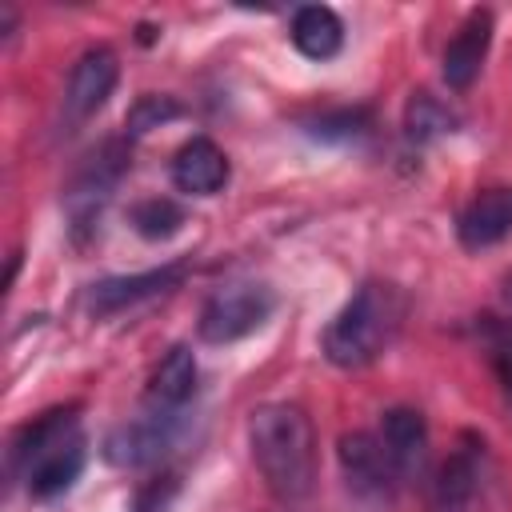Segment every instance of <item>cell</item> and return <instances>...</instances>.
<instances>
[{"instance_id":"d6986e66","label":"cell","mask_w":512,"mask_h":512,"mask_svg":"<svg viewBox=\"0 0 512 512\" xmlns=\"http://www.w3.org/2000/svg\"><path fill=\"white\" fill-rule=\"evenodd\" d=\"M304 128H308V136L328 140V144H336V140H356V136L368 132V112H364V108H336V112H320V116L304 120Z\"/></svg>"},{"instance_id":"e0dca14e","label":"cell","mask_w":512,"mask_h":512,"mask_svg":"<svg viewBox=\"0 0 512 512\" xmlns=\"http://www.w3.org/2000/svg\"><path fill=\"white\" fill-rule=\"evenodd\" d=\"M452 124H456V116H452L448 104H440L432 92H416V96L408 100V108H404V136H408L412 144H428V140L452 132Z\"/></svg>"},{"instance_id":"9a60e30c","label":"cell","mask_w":512,"mask_h":512,"mask_svg":"<svg viewBox=\"0 0 512 512\" xmlns=\"http://www.w3.org/2000/svg\"><path fill=\"white\" fill-rule=\"evenodd\" d=\"M292 44L300 56L308 60H332L344 44V24L328 4H304L292 12V28H288Z\"/></svg>"},{"instance_id":"9c48e42d","label":"cell","mask_w":512,"mask_h":512,"mask_svg":"<svg viewBox=\"0 0 512 512\" xmlns=\"http://www.w3.org/2000/svg\"><path fill=\"white\" fill-rule=\"evenodd\" d=\"M336 460H340V472L348 480V488L364 500H380L392 492V480H396V468L380 444V436L372 432H344L340 444H336Z\"/></svg>"},{"instance_id":"2e32d148","label":"cell","mask_w":512,"mask_h":512,"mask_svg":"<svg viewBox=\"0 0 512 512\" xmlns=\"http://www.w3.org/2000/svg\"><path fill=\"white\" fill-rule=\"evenodd\" d=\"M476 492V456L472 448H460L444 460L440 468V480H436V504L444 512H460Z\"/></svg>"},{"instance_id":"ba28073f","label":"cell","mask_w":512,"mask_h":512,"mask_svg":"<svg viewBox=\"0 0 512 512\" xmlns=\"http://www.w3.org/2000/svg\"><path fill=\"white\" fill-rule=\"evenodd\" d=\"M116 76H120L116 52L104 48V44H100V48H88V52L72 64L68 84H64V112H68V120L80 124V120L96 116V112L108 104V96H112V88H116Z\"/></svg>"},{"instance_id":"5b68a950","label":"cell","mask_w":512,"mask_h":512,"mask_svg":"<svg viewBox=\"0 0 512 512\" xmlns=\"http://www.w3.org/2000/svg\"><path fill=\"white\" fill-rule=\"evenodd\" d=\"M180 424L184 416H160V412H144L120 428H112L104 436V460L116 464V468H144V464H156L172 440L180 436Z\"/></svg>"},{"instance_id":"44dd1931","label":"cell","mask_w":512,"mask_h":512,"mask_svg":"<svg viewBox=\"0 0 512 512\" xmlns=\"http://www.w3.org/2000/svg\"><path fill=\"white\" fill-rule=\"evenodd\" d=\"M180 116V104L172 96H140L132 108H128V136H144L148 128H160L164 120Z\"/></svg>"},{"instance_id":"7c38bea8","label":"cell","mask_w":512,"mask_h":512,"mask_svg":"<svg viewBox=\"0 0 512 512\" xmlns=\"http://www.w3.org/2000/svg\"><path fill=\"white\" fill-rule=\"evenodd\" d=\"M172 184L188 196H216L228 184V156L216 140L192 136L172 156Z\"/></svg>"},{"instance_id":"8fae6325","label":"cell","mask_w":512,"mask_h":512,"mask_svg":"<svg viewBox=\"0 0 512 512\" xmlns=\"http://www.w3.org/2000/svg\"><path fill=\"white\" fill-rule=\"evenodd\" d=\"M488 44H492V12L488 8H472L464 16V24L456 28V36L448 40V48H444V60H440L444 84L456 88V92H464L480 76V64L488 56Z\"/></svg>"},{"instance_id":"ac0fdd59","label":"cell","mask_w":512,"mask_h":512,"mask_svg":"<svg viewBox=\"0 0 512 512\" xmlns=\"http://www.w3.org/2000/svg\"><path fill=\"white\" fill-rule=\"evenodd\" d=\"M180 224H184V208L168 196H152L132 208V228L144 240H168L172 232H180Z\"/></svg>"},{"instance_id":"5bb4252c","label":"cell","mask_w":512,"mask_h":512,"mask_svg":"<svg viewBox=\"0 0 512 512\" xmlns=\"http://www.w3.org/2000/svg\"><path fill=\"white\" fill-rule=\"evenodd\" d=\"M380 444L396 468V476H416L428 460V424L416 408H388L380 416Z\"/></svg>"},{"instance_id":"277c9868","label":"cell","mask_w":512,"mask_h":512,"mask_svg":"<svg viewBox=\"0 0 512 512\" xmlns=\"http://www.w3.org/2000/svg\"><path fill=\"white\" fill-rule=\"evenodd\" d=\"M272 308H276V292L268 284H256V280L220 284L200 304L196 332L204 344H232V340L252 336L272 316Z\"/></svg>"},{"instance_id":"7a4b0ae2","label":"cell","mask_w":512,"mask_h":512,"mask_svg":"<svg viewBox=\"0 0 512 512\" xmlns=\"http://www.w3.org/2000/svg\"><path fill=\"white\" fill-rule=\"evenodd\" d=\"M84 460H88V444L72 408L36 416L12 440V468L24 480L28 496L36 500H52L68 492L84 472Z\"/></svg>"},{"instance_id":"4fadbf2b","label":"cell","mask_w":512,"mask_h":512,"mask_svg":"<svg viewBox=\"0 0 512 512\" xmlns=\"http://www.w3.org/2000/svg\"><path fill=\"white\" fill-rule=\"evenodd\" d=\"M456 236L472 252L512 236V188H484L480 196H472L456 220Z\"/></svg>"},{"instance_id":"3957f363","label":"cell","mask_w":512,"mask_h":512,"mask_svg":"<svg viewBox=\"0 0 512 512\" xmlns=\"http://www.w3.org/2000/svg\"><path fill=\"white\" fill-rule=\"evenodd\" d=\"M400 316H404L400 292L392 284L368 280L332 316V324L320 336V348L336 368H368L392 344Z\"/></svg>"},{"instance_id":"8992f818","label":"cell","mask_w":512,"mask_h":512,"mask_svg":"<svg viewBox=\"0 0 512 512\" xmlns=\"http://www.w3.org/2000/svg\"><path fill=\"white\" fill-rule=\"evenodd\" d=\"M184 276H188V264L172 260V264H160V268H148V272H136V276L96 280L88 288V312L92 316H116L124 308H136V304H144L152 296H164V292L180 288Z\"/></svg>"},{"instance_id":"6da1fadb","label":"cell","mask_w":512,"mask_h":512,"mask_svg":"<svg viewBox=\"0 0 512 512\" xmlns=\"http://www.w3.org/2000/svg\"><path fill=\"white\" fill-rule=\"evenodd\" d=\"M248 448L260 480L284 504H300L316 484V428L300 404L272 400L248 416Z\"/></svg>"},{"instance_id":"ffe728a7","label":"cell","mask_w":512,"mask_h":512,"mask_svg":"<svg viewBox=\"0 0 512 512\" xmlns=\"http://www.w3.org/2000/svg\"><path fill=\"white\" fill-rule=\"evenodd\" d=\"M480 336L488 348V360L512 400V320H496V316H480Z\"/></svg>"},{"instance_id":"52a82bcc","label":"cell","mask_w":512,"mask_h":512,"mask_svg":"<svg viewBox=\"0 0 512 512\" xmlns=\"http://www.w3.org/2000/svg\"><path fill=\"white\" fill-rule=\"evenodd\" d=\"M128 164H132V152L124 148V140H108V144H100L88 156V164L76 172V180L68 188V212H72L76 224H88L100 212V204L120 184V176L128 172Z\"/></svg>"},{"instance_id":"30bf717a","label":"cell","mask_w":512,"mask_h":512,"mask_svg":"<svg viewBox=\"0 0 512 512\" xmlns=\"http://www.w3.org/2000/svg\"><path fill=\"white\" fill-rule=\"evenodd\" d=\"M196 396V356L188 344H172L160 364L148 376L144 388V412H160V416H184L188 400Z\"/></svg>"}]
</instances>
